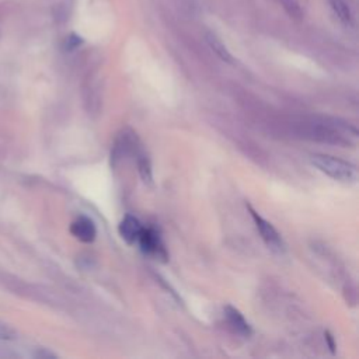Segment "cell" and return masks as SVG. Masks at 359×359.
<instances>
[{
	"mask_svg": "<svg viewBox=\"0 0 359 359\" xmlns=\"http://www.w3.org/2000/svg\"><path fill=\"white\" fill-rule=\"evenodd\" d=\"M311 163L327 175L332 177L341 182H355L358 178V170L353 164L344 161L341 158L327 156V154H314L311 156Z\"/></svg>",
	"mask_w": 359,
	"mask_h": 359,
	"instance_id": "cell-1",
	"label": "cell"
},
{
	"mask_svg": "<svg viewBox=\"0 0 359 359\" xmlns=\"http://www.w3.org/2000/svg\"><path fill=\"white\" fill-rule=\"evenodd\" d=\"M248 209H250V212H251V216H252V219H254V222H255V226H257V229H258V231H259L262 240L265 241V244H266L271 250H273V251H276V252H283V251H285V244H283V240H282V237L279 236V233L275 230V227H273L269 222H266L265 219H262L255 210H252L251 206H248Z\"/></svg>",
	"mask_w": 359,
	"mask_h": 359,
	"instance_id": "cell-2",
	"label": "cell"
},
{
	"mask_svg": "<svg viewBox=\"0 0 359 359\" xmlns=\"http://www.w3.org/2000/svg\"><path fill=\"white\" fill-rule=\"evenodd\" d=\"M137 243L144 254L157 257V258H167V252L164 248V244L158 236V233L154 229H142Z\"/></svg>",
	"mask_w": 359,
	"mask_h": 359,
	"instance_id": "cell-3",
	"label": "cell"
},
{
	"mask_svg": "<svg viewBox=\"0 0 359 359\" xmlns=\"http://www.w3.org/2000/svg\"><path fill=\"white\" fill-rule=\"evenodd\" d=\"M70 233L83 243H93L97 234L95 224L91 219L86 216H79L70 224Z\"/></svg>",
	"mask_w": 359,
	"mask_h": 359,
	"instance_id": "cell-4",
	"label": "cell"
},
{
	"mask_svg": "<svg viewBox=\"0 0 359 359\" xmlns=\"http://www.w3.org/2000/svg\"><path fill=\"white\" fill-rule=\"evenodd\" d=\"M142 229H143V227H142L140 222H139L136 217L130 216V215L125 216V217L122 219V222L119 223V227H118L121 237H122L128 244H135V243H137V238H139V234H140Z\"/></svg>",
	"mask_w": 359,
	"mask_h": 359,
	"instance_id": "cell-5",
	"label": "cell"
},
{
	"mask_svg": "<svg viewBox=\"0 0 359 359\" xmlns=\"http://www.w3.org/2000/svg\"><path fill=\"white\" fill-rule=\"evenodd\" d=\"M224 316L227 318V323L231 325V328L236 332H238V334H241L244 337H250L251 335L252 330H251L250 324L245 321V318L243 317V314L237 309H234L231 306H226Z\"/></svg>",
	"mask_w": 359,
	"mask_h": 359,
	"instance_id": "cell-6",
	"label": "cell"
},
{
	"mask_svg": "<svg viewBox=\"0 0 359 359\" xmlns=\"http://www.w3.org/2000/svg\"><path fill=\"white\" fill-rule=\"evenodd\" d=\"M205 39H206L209 48L213 50V53H215L219 59H222L223 62H227V63H231V62H233L231 53L229 52V49L224 46V43H223L213 32H206Z\"/></svg>",
	"mask_w": 359,
	"mask_h": 359,
	"instance_id": "cell-7",
	"label": "cell"
},
{
	"mask_svg": "<svg viewBox=\"0 0 359 359\" xmlns=\"http://www.w3.org/2000/svg\"><path fill=\"white\" fill-rule=\"evenodd\" d=\"M328 3L331 10L342 24L345 25L352 24V13L349 6L345 3V0H328Z\"/></svg>",
	"mask_w": 359,
	"mask_h": 359,
	"instance_id": "cell-8",
	"label": "cell"
},
{
	"mask_svg": "<svg viewBox=\"0 0 359 359\" xmlns=\"http://www.w3.org/2000/svg\"><path fill=\"white\" fill-rule=\"evenodd\" d=\"M137 167H139V172H140L143 181L150 182L151 181V167H150L149 160L142 156V158H139V161H137Z\"/></svg>",
	"mask_w": 359,
	"mask_h": 359,
	"instance_id": "cell-9",
	"label": "cell"
},
{
	"mask_svg": "<svg viewBox=\"0 0 359 359\" xmlns=\"http://www.w3.org/2000/svg\"><path fill=\"white\" fill-rule=\"evenodd\" d=\"M279 1L285 7V10L289 13V15H292L294 18H300L302 11H300V7L296 0H279Z\"/></svg>",
	"mask_w": 359,
	"mask_h": 359,
	"instance_id": "cell-10",
	"label": "cell"
},
{
	"mask_svg": "<svg viewBox=\"0 0 359 359\" xmlns=\"http://www.w3.org/2000/svg\"><path fill=\"white\" fill-rule=\"evenodd\" d=\"M15 337H17L15 330L11 325L0 321V341H11Z\"/></svg>",
	"mask_w": 359,
	"mask_h": 359,
	"instance_id": "cell-11",
	"label": "cell"
},
{
	"mask_svg": "<svg viewBox=\"0 0 359 359\" xmlns=\"http://www.w3.org/2000/svg\"><path fill=\"white\" fill-rule=\"evenodd\" d=\"M81 42H83V39H81L79 35L70 34V35L66 38V41H65V48H66L67 50H73V49H76L77 46H80Z\"/></svg>",
	"mask_w": 359,
	"mask_h": 359,
	"instance_id": "cell-12",
	"label": "cell"
},
{
	"mask_svg": "<svg viewBox=\"0 0 359 359\" xmlns=\"http://www.w3.org/2000/svg\"><path fill=\"white\" fill-rule=\"evenodd\" d=\"M325 338L328 339V345H330V349L334 352V344H332V339H331V335L328 332H325Z\"/></svg>",
	"mask_w": 359,
	"mask_h": 359,
	"instance_id": "cell-13",
	"label": "cell"
}]
</instances>
